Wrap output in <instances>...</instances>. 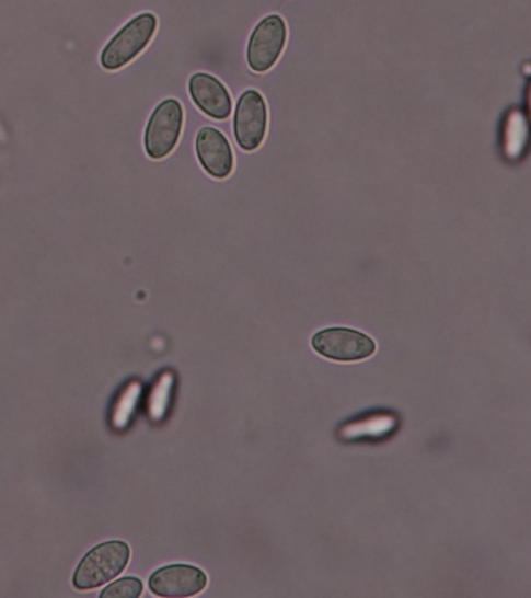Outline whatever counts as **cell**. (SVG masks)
Segmentation results:
<instances>
[{
  "label": "cell",
  "mask_w": 531,
  "mask_h": 598,
  "mask_svg": "<svg viewBox=\"0 0 531 598\" xmlns=\"http://www.w3.org/2000/svg\"><path fill=\"white\" fill-rule=\"evenodd\" d=\"M130 561V548L122 541L105 542L92 549L73 575V586L81 590L106 585L122 574Z\"/></svg>",
  "instance_id": "1"
},
{
  "label": "cell",
  "mask_w": 531,
  "mask_h": 598,
  "mask_svg": "<svg viewBox=\"0 0 531 598\" xmlns=\"http://www.w3.org/2000/svg\"><path fill=\"white\" fill-rule=\"evenodd\" d=\"M158 20L154 14L143 13L128 22L102 50L101 62L106 70H119L135 60L157 33Z\"/></svg>",
  "instance_id": "2"
},
{
  "label": "cell",
  "mask_w": 531,
  "mask_h": 598,
  "mask_svg": "<svg viewBox=\"0 0 531 598\" xmlns=\"http://www.w3.org/2000/svg\"><path fill=\"white\" fill-rule=\"evenodd\" d=\"M184 111L176 99H168L151 113L146 128L147 154L151 160H164L175 150L183 131Z\"/></svg>",
  "instance_id": "3"
},
{
  "label": "cell",
  "mask_w": 531,
  "mask_h": 598,
  "mask_svg": "<svg viewBox=\"0 0 531 598\" xmlns=\"http://www.w3.org/2000/svg\"><path fill=\"white\" fill-rule=\"evenodd\" d=\"M286 43V21L279 14L264 18L250 36L246 49L249 68L256 73L268 72L281 57Z\"/></svg>",
  "instance_id": "4"
},
{
  "label": "cell",
  "mask_w": 531,
  "mask_h": 598,
  "mask_svg": "<svg viewBox=\"0 0 531 598\" xmlns=\"http://www.w3.org/2000/svg\"><path fill=\"white\" fill-rule=\"evenodd\" d=\"M267 102L259 91L242 92L234 113V138L243 151H256L267 135Z\"/></svg>",
  "instance_id": "5"
},
{
  "label": "cell",
  "mask_w": 531,
  "mask_h": 598,
  "mask_svg": "<svg viewBox=\"0 0 531 598\" xmlns=\"http://www.w3.org/2000/svg\"><path fill=\"white\" fill-rule=\"evenodd\" d=\"M312 346L320 356L335 361H359L376 353L374 340L359 331L331 327L316 332Z\"/></svg>",
  "instance_id": "6"
},
{
  "label": "cell",
  "mask_w": 531,
  "mask_h": 598,
  "mask_svg": "<svg viewBox=\"0 0 531 598\" xmlns=\"http://www.w3.org/2000/svg\"><path fill=\"white\" fill-rule=\"evenodd\" d=\"M208 586L201 568L187 564H172L154 572L150 577L151 593L160 597H192Z\"/></svg>",
  "instance_id": "7"
},
{
  "label": "cell",
  "mask_w": 531,
  "mask_h": 598,
  "mask_svg": "<svg viewBox=\"0 0 531 598\" xmlns=\"http://www.w3.org/2000/svg\"><path fill=\"white\" fill-rule=\"evenodd\" d=\"M195 151L203 170L212 179L227 180L234 170L230 140L217 128L205 127L198 131Z\"/></svg>",
  "instance_id": "8"
},
{
  "label": "cell",
  "mask_w": 531,
  "mask_h": 598,
  "mask_svg": "<svg viewBox=\"0 0 531 598\" xmlns=\"http://www.w3.org/2000/svg\"><path fill=\"white\" fill-rule=\"evenodd\" d=\"M189 94L192 102L206 116L224 120L231 116L232 100L230 91L211 73L198 72L191 77Z\"/></svg>",
  "instance_id": "9"
},
{
  "label": "cell",
  "mask_w": 531,
  "mask_h": 598,
  "mask_svg": "<svg viewBox=\"0 0 531 598\" xmlns=\"http://www.w3.org/2000/svg\"><path fill=\"white\" fill-rule=\"evenodd\" d=\"M142 386L139 382H131L125 387L124 391L117 398L116 404L113 405V423L114 429L122 430L128 427L141 401Z\"/></svg>",
  "instance_id": "10"
},
{
  "label": "cell",
  "mask_w": 531,
  "mask_h": 598,
  "mask_svg": "<svg viewBox=\"0 0 531 598\" xmlns=\"http://www.w3.org/2000/svg\"><path fill=\"white\" fill-rule=\"evenodd\" d=\"M173 376L171 372H162L161 378L154 382L149 398V415L153 421H161L168 413L171 404Z\"/></svg>",
  "instance_id": "11"
},
{
  "label": "cell",
  "mask_w": 531,
  "mask_h": 598,
  "mask_svg": "<svg viewBox=\"0 0 531 598\" xmlns=\"http://www.w3.org/2000/svg\"><path fill=\"white\" fill-rule=\"evenodd\" d=\"M142 594V583L138 578H122L102 593L103 598H136Z\"/></svg>",
  "instance_id": "12"
}]
</instances>
